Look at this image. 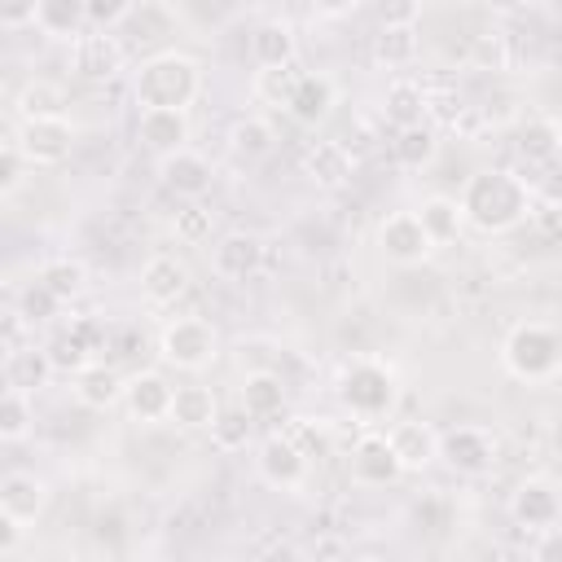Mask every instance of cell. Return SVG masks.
I'll return each mask as SVG.
<instances>
[{
    "instance_id": "2e32d148",
    "label": "cell",
    "mask_w": 562,
    "mask_h": 562,
    "mask_svg": "<svg viewBox=\"0 0 562 562\" xmlns=\"http://www.w3.org/2000/svg\"><path fill=\"white\" fill-rule=\"evenodd\" d=\"M334 105H338V83L329 75H321V70H303L294 92H290V101H285V114L294 123H303V127H316V123H325L334 114Z\"/></svg>"
},
{
    "instance_id": "5bb4252c",
    "label": "cell",
    "mask_w": 562,
    "mask_h": 562,
    "mask_svg": "<svg viewBox=\"0 0 562 562\" xmlns=\"http://www.w3.org/2000/svg\"><path fill=\"white\" fill-rule=\"evenodd\" d=\"M263 268V237L259 233H246V228H233L224 237L211 241V272L220 281H246Z\"/></svg>"
},
{
    "instance_id": "836d02e7",
    "label": "cell",
    "mask_w": 562,
    "mask_h": 562,
    "mask_svg": "<svg viewBox=\"0 0 562 562\" xmlns=\"http://www.w3.org/2000/svg\"><path fill=\"white\" fill-rule=\"evenodd\" d=\"M31 430H35V400H31V391L4 386V395H0V439L4 443H22Z\"/></svg>"
},
{
    "instance_id": "4fadbf2b",
    "label": "cell",
    "mask_w": 562,
    "mask_h": 562,
    "mask_svg": "<svg viewBox=\"0 0 562 562\" xmlns=\"http://www.w3.org/2000/svg\"><path fill=\"white\" fill-rule=\"evenodd\" d=\"M509 514H514V522L527 527V531L553 527V522L562 518V492H558V483L544 479V474L522 479V483L514 487V496H509Z\"/></svg>"
},
{
    "instance_id": "4316f807",
    "label": "cell",
    "mask_w": 562,
    "mask_h": 562,
    "mask_svg": "<svg viewBox=\"0 0 562 562\" xmlns=\"http://www.w3.org/2000/svg\"><path fill=\"white\" fill-rule=\"evenodd\" d=\"M35 31L48 40H79L88 31V0H40Z\"/></svg>"
},
{
    "instance_id": "f546056e",
    "label": "cell",
    "mask_w": 562,
    "mask_h": 562,
    "mask_svg": "<svg viewBox=\"0 0 562 562\" xmlns=\"http://www.w3.org/2000/svg\"><path fill=\"white\" fill-rule=\"evenodd\" d=\"M439 154V132L430 123H413V127H395V140H391V158L404 167V171H422L430 158Z\"/></svg>"
},
{
    "instance_id": "e0dca14e",
    "label": "cell",
    "mask_w": 562,
    "mask_h": 562,
    "mask_svg": "<svg viewBox=\"0 0 562 562\" xmlns=\"http://www.w3.org/2000/svg\"><path fill=\"white\" fill-rule=\"evenodd\" d=\"M48 509V483L31 470H9L0 479V514L13 518V522H35L40 514Z\"/></svg>"
},
{
    "instance_id": "60d3db41",
    "label": "cell",
    "mask_w": 562,
    "mask_h": 562,
    "mask_svg": "<svg viewBox=\"0 0 562 562\" xmlns=\"http://www.w3.org/2000/svg\"><path fill=\"white\" fill-rule=\"evenodd\" d=\"M171 228H176V241H184V246H202V241H211V211L198 206V202H189V206L176 211Z\"/></svg>"
},
{
    "instance_id": "8d00e7d4",
    "label": "cell",
    "mask_w": 562,
    "mask_h": 562,
    "mask_svg": "<svg viewBox=\"0 0 562 562\" xmlns=\"http://www.w3.org/2000/svg\"><path fill=\"white\" fill-rule=\"evenodd\" d=\"M250 435H255V417H250L241 404L220 408V417L211 422V439H215L220 452H241V448L250 443Z\"/></svg>"
},
{
    "instance_id": "ab89813d",
    "label": "cell",
    "mask_w": 562,
    "mask_h": 562,
    "mask_svg": "<svg viewBox=\"0 0 562 562\" xmlns=\"http://www.w3.org/2000/svg\"><path fill=\"white\" fill-rule=\"evenodd\" d=\"M61 307H66V303H61V299L40 281V277L18 294V312H22V321H26V325H48Z\"/></svg>"
},
{
    "instance_id": "ac0fdd59",
    "label": "cell",
    "mask_w": 562,
    "mask_h": 562,
    "mask_svg": "<svg viewBox=\"0 0 562 562\" xmlns=\"http://www.w3.org/2000/svg\"><path fill=\"white\" fill-rule=\"evenodd\" d=\"M189 110H140L136 114V140L149 154H171L180 145H189Z\"/></svg>"
},
{
    "instance_id": "f6af8a7d",
    "label": "cell",
    "mask_w": 562,
    "mask_h": 562,
    "mask_svg": "<svg viewBox=\"0 0 562 562\" xmlns=\"http://www.w3.org/2000/svg\"><path fill=\"white\" fill-rule=\"evenodd\" d=\"M35 9H40V0H0V22H4V31L35 26Z\"/></svg>"
},
{
    "instance_id": "603a6c76",
    "label": "cell",
    "mask_w": 562,
    "mask_h": 562,
    "mask_svg": "<svg viewBox=\"0 0 562 562\" xmlns=\"http://www.w3.org/2000/svg\"><path fill=\"white\" fill-rule=\"evenodd\" d=\"M184 290H189V268H184L176 255H154V259H145V268H140V294H145L154 307L176 303Z\"/></svg>"
},
{
    "instance_id": "44dd1931",
    "label": "cell",
    "mask_w": 562,
    "mask_h": 562,
    "mask_svg": "<svg viewBox=\"0 0 562 562\" xmlns=\"http://www.w3.org/2000/svg\"><path fill=\"white\" fill-rule=\"evenodd\" d=\"M386 435H391V448H395L404 474H408V470H426V465L439 461V430H435L430 422L408 417V422H395Z\"/></svg>"
},
{
    "instance_id": "3957f363",
    "label": "cell",
    "mask_w": 562,
    "mask_h": 562,
    "mask_svg": "<svg viewBox=\"0 0 562 562\" xmlns=\"http://www.w3.org/2000/svg\"><path fill=\"white\" fill-rule=\"evenodd\" d=\"M334 395H338V404H342L356 422L373 426V422H382V417L395 408L400 382H395V373H391L386 360H378V356H356V360H347V364L338 369Z\"/></svg>"
},
{
    "instance_id": "8fae6325",
    "label": "cell",
    "mask_w": 562,
    "mask_h": 562,
    "mask_svg": "<svg viewBox=\"0 0 562 562\" xmlns=\"http://www.w3.org/2000/svg\"><path fill=\"white\" fill-rule=\"evenodd\" d=\"M347 470H351V483H360V487H386V483H395L404 474V465H400V457L391 448V435H382V430H364L351 443Z\"/></svg>"
},
{
    "instance_id": "816d5d0a",
    "label": "cell",
    "mask_w": 562,
    "mask_h": 562,
    "mask_svg": "<svg viewBox=\"0 0 562 562\" xmlns=\"http://www.w3.org/2000/svg\"><path fill=\"white\" fill-rule=\"evenodd\" d=\"M316 558H338V553H347V544L342 540H334V536H325V540H316V549H312Z\"/></svg>"
},
{
    "instance_id": "f907efd6",
    "label": "cell",
    "mask_w": 562,
    "mask_h": 562,
    "mask_svg": "<svg viewBox=\"0 0 562 562\" xmlns=\"http://www.w3.org/2000/svg\"><path fill=\"white\" fill-rule=\"evenodd\" d=\"M312 9H316V13H325V18H342V13H351V9H356V0H312Z\"/></svg>"
},
{
    "instance_id": "8992f818",
    "label": "cell",
    "mask_w": 562,
    "mask_h": 562,
    "mask_svg": "<svg viewBox=\"0 0 562 562\" xmlns=\"http://www.w3.org/2000/svg\"><path fill=\"white\" fill-rule=\"evenodd\" d=\"M501 457V435L483 422H461V426H448L439 430V461L452 470V474H465V479H479L496 465Z\"/></svg>"
},
{
    "instance_id": "9a60e30c",
    "label": "cell",
    "mask_w": 562,
    "mask_h": 562,
    "mask_svg": "<svg viewBox=\"0 0 562 562\" xmlns=\"http://www.w3.org/2000/svg\"><path fill=\"white\" fill-rule=\"evenodd\" d=\"M171 395H176V386H171L158 369H140V373H132V378L123 382L127 417H132V422H145V426L171 417Z\"/></svg>"
},
{
    "instance_id": "484cf974",
    "label": "cell",
    "mask_w": 562,
    "mask_h": 562,
    "mask_svg": "<svg viewBox=\"0 0 562 562\" xmlns=\"http://www.w3.org/2000/svg\"><path fill=\"white\" fill-rule=\"evenodd\" d=\"M215 417H220V400H215L211 386H202V382L176 386V395H171V417H167V422H176L180 430H211Z\"/></svg>"
},
{
    "instance_id": "30bf717a",
    "label": "cell",
    "mask_w": 562,
    "mask_h": 562,
    "mask_svg": "<svg viewBox=\"0 0 562 562\" xmlns=\"http://www.w3.org/2000/svg\"><path fill=\"white\" fill-rule=\"evenodd\" d=\"M123 66H127V48L119 44V35L88 26L79 40H70V70H75L79 79L101 83V79L123 75Z\"/></svg>"
},
{
    "instance_id": "83f0119b",
    "label": "cell",
    "mask_w": 562,
    "mask_h": 562,
    "mask_svg": "<svg viewBox=\"0 0 562 562\" xmlns=\"http://www.w3.org/2000/svg\"><path fill=\"white\" fill-rule=\"evenodd\" d=\"M250 57L255 66H290L294 61V26L285 18H268L250 31Z\"/></svg>"
},
{
    "instance_id": "4dcf8cb0",
    "label": "cell",
    "mask_w": 562,
    "mask_h": 562,
    "mask_svg": "<svg viewBox=\"0 0 562 562\" xmlns=\"http://www.w3.org/2000/svg\"><path fill=\"white\" fill-rule=\"evenodd\" d=\"M417 215H422L426 233L435 237V246H448V241H457V237H461V228H465V211H461V198H448V193H430V198L417 206Z\"/></svg>"
},
{
    "instance_id": "d6986e66",
    "label": "cell",
    "mask_w": 562,
    "mask_h": 562,
    "mask_svg": "<svg viewBox=\"0 0 562 562\" xmlns=\"http://www.w3.org/2000/svg\"><path fill=\"white\" fill-rule=\"evenodd\" d=\"M0 373H4V386H18V391H31V395H35L40 386H48V378L57 373V364H53L48 347L18 342V347H4Z\"/></svg>"
},
{
    "instance_id": "ba28073f",
    "label": "cell",
    "mask_w": 562,
    "mask_h": 562,
    "mask_svg": "<svg viewBox=\"0 0 562 562\" xmlns=\"http://www.w3.org/2000/svg\"><path fill=\"white\" fill-rule=\"evenodd\" d=\"M378 250L400 263V268H413V263H426L435 255V237L426 233L422 215L417 211H391L382 224H378Z\"/></svg>"
},
{
    "instance_id": "277c9868",
    "label": "cell",
    "mask_w": 562,
    "mask_h": 562,
    "mask_svg": "<svg viewBox=\"0 0 562 562\" xmlns=\"http://www.w3.org/2000/svg\"><path fill=\"white\" fill-rule=\"evenodd\" d=\"M501 364L518 382H549L562 369V334L544 321H518L501 342Z\"/></svg>"
},
{
    "instance_id": "d6a6232c",
    "label": "cell",
    "mask_w": 562,
    "mask_h": 562,
    "mask_svg": "<svg viewBox=\"0 0 562 562\" xmlns=\"http://www.w3.org/2000/svg\"><path fill=\"white\" fill-rule=\"evenodd\" d=\"M272 145H277V132H272V123L259 119V114H241V119L228 127V149H233L237 158H246V162L268 158Z\"/></svg>"
},
{
    "instance_id": "9c48e42d",
    "label": "cell",
    "mask_w": 562,
    "mask_h": 562,
    "mask_svg": "<svg viewBox=\"0 0 562 562\" xmlns=\"http://www.w3.org/2000/svg\"><path fill=\"white\" fill-rule=\"evenodd\" d=\"M307 448L294 439V435H268L259 443V457H255V470L268 487L277 492H299L307 483Z\"/></svg>"
},
{
    "instance_id": "6da1fadb",
    "label": "cell",
    "mask_w": 562,
    "mask_h": 562,
    "mask_svg": "<svg viewBox=\"0 0 562 562\" xmlns=\"http://www.w3.org/2000/svg\"><path fill=\"white\" fill-rule=\"evenodd\" d=\"M531 206H536L531 184H527L522 176L505 171V167L474 171V176L461 184L465 224H474L479 233H509V228H518L522 220H531Z\"/></svg>"
},
{
    "instance_id": "74e56055",
    "label": "cell",
    "mask_w": 562,
    "mask_h": 562,
    "mask_svg": "<svg viewBox=\"0 0 562 562\" xmlns=\"http://www.w3.org/2000/svg\"><path fill=\"white\" fill-rule=\"evenodd\" d=\"M61 105H66V97H61V88H57V83H48V79H31V83L18 92V101H13V114H18V119L66 114Z\"/></svg>"
},
{
    "instance_id": "1f68e13d",
    "label": "cell",
    "mask_w": 562,
    "mask_h": 562,
    "mask_svg": "<svg viewBox=\"0 0 562 562\" xmlns=\"http://www.w3.org/2000/svg\"><path fill=\"white\" fill-rule=\"evenodd\" d=\"M422 48V35H417V22H382L378 40H373V57L382 66H408Z\"/></svg>"
},
{
    "instance_id": "ffe728a7",
    "label": "cell",
    "mask_w": 562,
    "mask_h": 562,
    "mask_svg": "<svg viewBox=\"0 0 562 562\" xmlns=\"http://www.w3.org/2000/svg\"><path fill=\"white\" fill-rule=\"evenodd\" d=\"M123 382H127V378H119V369H110L105 360H88L83 369L70 373V391H75V400H79L83 408H92V413L114 408V404L123 400Z\"/></svg>"
},
{
    "instance_id": "7c38bea8",
    "label": "cell",
    "mask_w": 562,
    "mask_h": 562,
    "mask_svg": "<svg viewBox=\"0 0 562 562\" xmlns=\"http://www.w3.org/2000/svg\"><path fill=\"white\" fill-rule=\"evenodd\" d=\"M158 180H162V189H171L176 198L198 202V198L211 193V184H215V167H211V158L198 154L193 145H180V149H171V154L158 158Z\"/></svg>"
},
{
    "instance_id": "f1b7e54d",
    "label": "cell",
    "mask_w": 562,
    "mask_h": 562,
    "mask_svg": "<svg viewBox=\"0 0 562 562\" xmlns=\"http://www.w3.org/2000/svg\"><path fill=\"white\" fill-rule=\"evenodd\" d=\"M426 110H430V97L422 92V83H413V79L386 83V92H382V119H386L391 127L426 123Z\"/></svg>"
},
{
    "instance_id": "7bdbcfd3",
    "label": "cell",
    "mask_w": 562,
    "mask_h": 562,
    "mask_svg": "<svg viewBox=\"0 0 562 562\" xmlns=\"http://www.w3.org/2000/svg\"><path fill=\"white\" fill-rule=\"evenodd\" d=\"M531 224L549 246H562V202H536L531 206Z\"/></svg>"
},
{
    "instance_id": "d590c367",
    "label": "cell",
    "mask_w": 562,
    "mask_h": 562,
    "mask_svg": "<svg viewBox=\"0 0 562 562\" xmlns=\"http://www.w3.org/2000/svg\"><path fill=\"white\" fill-rule=\"evenodd\" d=\"M92 329L88 325H70V329H61L53 342H48V356H53V364L57 369H66V373H75V369H83L88 360H92Z\"/></svg>"
},
{
    "instance_id": "7402d4cb",
    "label": "cell",
    "mask_w": 562,
    "mask_h": 562,
    "mask_svg": "<svg viewBox=\"0 0 562 562\" xmlns=\"http://www.w3.org/2000/svg\"><path fill=\"white\" fill-rule=\"evenodd\" d=\"M351 154L342 140H312L307 154H303V176L321 189H342L351 180Z\"/></svg>"
},
{
    "instance_id": "cb8c5ba5",
    "label": "cell",
    "mask_w": 562,
    "mask_h": 562,
    "mask_svg": "<svg viewBox=\"0 0 562 562\" xmlns=\"http://www.w3.org/2000/svg\"><path fill=\"white\" fill-rule=\"evenodd\" d=\"M514 149H518L522 162H531V167H549V162L562 154V123L549 119V114L527 119V123L514 132Z\"/></svg>"
},
{
    "instance_id": "f35d334b",
    "label": "cell",
    "mask_w": 562,
    "mask_h": 562,
    "mask_svg": "<svg viewBox=\"0 0 562 562\" xmlns=\"http://www.w3.org/2000/svg\"><path fill=\"white\" fill-rule=\"evenodd\" d=\"M299 66L290 61V66H259L255 70V97L259 101H272V105H285L290 101V92H294V83H299Z\"/></svg>"
},
{
    "instance_id": "ee69618b",
    "label": "cell",
    "mask_w": 562,
    "mask_h": 562,
    "mask_svg": "<svg viewBox=\"0 0 562 562\" xmlns=\"http://www.w3.org/2000/svg\"><path fill=\"white\" fill-rule=\"evenodd\" d=\"M127 13H132V0H88V26L97 31H114Z\"/></svg>"
},
{
    "instance_id": "c3c4849f",
    "label": "cell",
    "mask_w": 562,
    "mask_h": 562,
    "mask_svg": "<svg viewBox=\"0 0 562 562\" xmlns=\"http://www.w3.org/2000/svg\"><path fill=\"white\" fill-rule=\"evenodd\" d=\"M531 193H536V202H562V171H549L544 180H536Z\"/></svg>"
},
{
    "instance_id": "7dc6e473",
    "label": "cell",
    "mask_w": 562,
    "mask_h": 562,
    "mask_svg": "<svg viewBox=\"0 0 562 562\" xmlns=\"http://www.w3.org/2000/svg\"><path fill=\"white\" fill-rule=\"evenodd\" d=\"M417 0H382L378 4V13H382V22H417Z\"/></svg>"
},
{
    "instance_id": "d4e9b609",
    "label": "cell",
    "mask_w": 562,
    "mask_h": 562,
    "mask_svg": "<svg viewBox=\"0 0 562 562\" xmlns=\"http://www.w3.org/2000/svg\"><path fill=\"white\" fill-rule=\"evenodd\" d=\"M237 404H241L255 422L277 417V413L285 408V382H281V373H272V369H250V373L241 378V386H237Z\"/></svg>"
},
{
    "instance_id": "5b68a950",
    "label": "cell",
    "mask_w": 562,
    "mask_h": 562,
    "mask_svg": "<svg viewBox=\"0 0 562 562\" xmlns=\"http://www.w3.org/2000/svg\"><path fill=\"white\" fill-rule=\"evenodd\" d=\"M158 356H162V364H176L184 373H202L220 356V334L202 316H176L158 334Z\"/></svg>"
},
{
    "instance_id": "e575fe53",
    "label": "cell",
    "mask_w": 562,
    "mask_h": 562,
    "mask_svg": "<svg viewBox=\"0 0 562 562\" xmlns=\"http://www.w3.org/2000/svg\"><path fill=\"white\" fill-rule=\"evenodd\" d=\"M40 281H44L61 303H75V299L88 290V268H83L79 259H70V255H57V259H48V263L40 268Z\"/></svg>"
},
{
    "instance_id": "bcb514c9",
    "label": "cell",
    "mask_w": 562,
    "mask_h": 562,
    "mask_svg": "<svg viewBox=\"0 0 562 562\" xmlns=\"http://www.w3.org/2000/svg\"><path fill=\"white\" fill-rule=\"evenodd\" d=\"M531 558H536V562H562V527H558V522L540 531V540L531 544Z\"/></svg>"
},
{
    "instance_id": "b9f144b4",
    "label": "cell",
    "mask_w": 562,
    "mask_h": 562,
    "mask_svg": "<svg viewBox=\"0 0 562 562\" xmlns=\"http://www.w3.org/2000/svg\"><path fill=\"white\" fill-rule=\"evenodd\" d=\"M31 162H26V154L18 149V140H9L4 136V145H0V198H13L18 189H22V171H26Z\"/></svg>"
},
{
    "instance_id": "7a4b0ae2",
    "label": "cell",
    "mask_w": 562,
    "mask_h": 562,
    "mask_svg": "<svg viewBox=\"0 0 562 562\" xmlns=\"http://www.w3.org/2000/svg\"><path fill=\"white\" fill-rule=\"evenodd\" d=\"M202 92V61L189 53H154L132 75V101L140 110H189Z\"/></svg>"
},
{
    "instance_id": "681fc988",
    "label": "cell",
    "mask_w": 562,
    "mask_h": 562,
    "mask_svg": "<svg viewBox=\"0 0 562 562\" xmlns=\"http://www.w3.org/2000/svg\"><path fill=\"white\" fill-rule=\"evenodd\" d=\"M18 536H22V522H13V518L0 514V558H9L18 549Z\"/></svg>"
},
{
    "instance_id": "52a82bcc",
    "label": "cell",
    "mask_w": 562,
    "mask_h": 562,
    "mask_svg": "<svg viewBox=\"0 0 562 562\" xmlns=\"http://www.w3.org/2000/svg\"><path fill=\"white\" fill-rule=\"evenodd\" d=\"M9 140H18V149L26 154L31 167H57L70 145H75V123L66 114H44V119H18L4 127Z\"/></svg>"
}]
</instances>
